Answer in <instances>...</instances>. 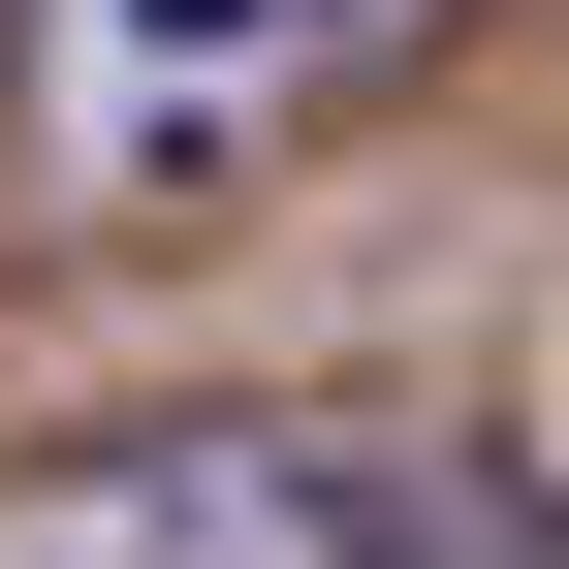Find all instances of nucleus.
<instances>
[{
	"label": "nucleus",
	"mask_w": 569,
	"mask_h": 569,
	"mask_svg": "<svg viewBox=\"0 0 569 569\" xmlns=\"http://www.w3.org/2000/svg\"><path fill=\"white\" fill-rule=\"evenodd\" d=\"M538 569H569V538H538Z\"/></svg>",
	"instance_id": "3"
},
{
	"label": "nucleus",
	"mask_w": 569,
	"mask_h": 569,
	"mask_svg": "<svg viewBox=\"0 0 569 569\" xmlns=\"http://www.w3.org/2000/svg\"><path fill=\"white\" fill-rule=\"evenodd\" d=\"M348 32H443V0H348Z\"/></svg>",
	"instance_id": "2"
},
{
	"label": "nucleus",
	"mask_w": 569,
	"mask_h": 569,
	"mask_svg": "<svg viewBox=\"0 0 569 569\" xmlns=\"http://www.w3.org/2000/svg\"><path fill=\"white\" fill-rule=\"evenodd\" d=\"M284 32H348V0H127V63H190V96H222V63H284Z\"/></svg>",
	"instance_id": "1"
}]
</instances>
